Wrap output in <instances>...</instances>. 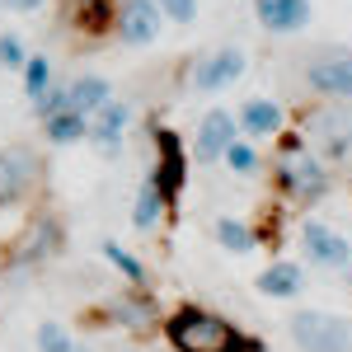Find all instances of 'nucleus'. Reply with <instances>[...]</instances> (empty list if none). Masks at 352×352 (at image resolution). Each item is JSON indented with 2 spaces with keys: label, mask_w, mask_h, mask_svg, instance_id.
Returning a JSON list of instances; mask_svg holds the SVG:
<instances>
[{
  "label": "nucleus",
  "mask_w": 352,
  "mask_h": 352,
  "mask_svg": "<svg viewBox=\"0 0 352 352\" xmlns=\"http://www.w3.org/2000/svg\"><path fill=\"white\" fill-rule=\"evenodd\" d=\"M164 338H169L174 352H263L258 338L240 333L235 324H226L221 315L197 310V305H184L179 315H169Z\"/></svg>",
  "instance_id": "nucleus-1"
},
{
  "label": "nucleus",
  "mask_w": 352,
  "mask_h": 352,
  "mask_svg": "<svg viewBox=\"0 0 352 352\" xmlns=\"http://www.w3.org/2000/svg\"><path fill=\"white\" fill-rule=\"evenodd\" d=\"M277 184H282V192L292 202H315V197L329 192V174L315 155H305L296 141H287L282 155H277Z\"/></svg>",
  "instance_id": "nucleus-2"
},
{
  "label": "nucleus",
  "mask_w": 352,
  "mask_h": 352,
  "mask_svg": "<svg viewBox=\"0 0 352 352\" xmlns=\"http://www.w3.org/2000/svg\"><path fill=\"white\" fill-rule=\"evenodd\" d=\"M292 338L300 343V352H352V324L324 310L292 315Z\"/></svg>",
  "instance_id": "nucleus-3"
},
{
  "label": "nucleus",
  "mask_w": 352,
  "mask_h": 352,
  "mask_svg": "<svg viewBox=\"0 0 352 352\" xmlns=\"http://www.w3.org/2000/svg\"><path fill=\"white\" fill-rule=\"evenodd\" d=\"M155 146H160V169H155V179H151V188L160 192V202H174L179 188H184V146H179V136L169 132V127H155Z\"/></svg>",
  "instance_id": "nucleus-4"
},
{
  "label": "nucleus",
  "mask_w": 352,
  "mask_h": 352,
  "mask_svg": "<svg viewBox=\"0 0 352 352\" xmlns=\"http://www.w3.org/2000/svg\"><path fill=\"white\" fill-rule=\"evenodd\" d=\"M155 33H160V5L155 0H127L118 14V38L127 47H146V43H155Z\"/></svg>",
  "instance_id": "nucleus-5"
},
{
  "label": "nucleus",
  "mask_w": 352,
  "mask_h": 352,
  "mask_svg": "<svg viewBox=\"0 0 352 352\" xmlns=\"http://www.w3.org/2000/svg\"><path fill=\"white\" fill-rule=\"evenodd\" d=\"M235 146V118L226 109H217V113H207L202 118V127H197V160H221L226 151Z\"/></svg>",
  "instance_id": "nucleus-6"
},
{
  "label": "nucleus",
  "mask_w": 352,
  "mask_h": 352,
  "mask_svg": "<svg viewBox=\"0 0 352 352\" xmlns=\"http://www.w3.org/2000/svg\"><path fill=\"white\" fill-rule=\"evenodd\" d=\"M300 244H305V254L315 263H329V268H343L348 263V244L338 240L329 226H320V221H305L300 226Z\"/></svg>",
  "instance_id": "nucleus-7"
},
{
  "label": "nucleus",
  "mask_w": 352,
  "mask_h": 352,
  "mask_svg": "<svg viewBox=\"0 0 352 352\" xmlns=\"http://www.w3.org/2000/svg\"><path fill=\"white\" fill-rule=\"evenodd\" d=\"M310 85L329 99H352V56H324L310 66Z\"/></svg>",
  "instance_id": "nucleus-8"
},
{
  "label": "nucleus",
  "mask_w": 352,
  "mask_h": 352,
  "mask_svg": "<svg viewBox=\"0 0 352 352\" xmlns=\"http://www.w3.org/2000/svg\"><path fill=\"white\" fill-rule=\"evenodd\" d=\"M258 19L272 33H292V28H305L310 19V0H258Z\"/></svg>",
  "instance_id": "nucleus-9"
},
{
  "label": "nucleus",
  "mask_w": 352,
  "mask_h": 352,
  "mask_svg": "<svg viewBox=\"0 0 352 352\" xmlns=\"http://www.w3.org/2000/svg\"><path fill=\"white\" fill-rule=\"evenodd\" d=\"M244 71V52H235V47H226V52H217V56H207L202 66H197V89H226V85L235 80Z\"/></svg>",
  "instance_id": "nucleus-10"
},
{
  "label": "nucleus",
  "mask_w": 352,
  "mask_h": 352,
  "mask_svg": "<svg viewBox=\"0 0 352 352\" xmlns=\"http://www.w3.org/2000/svg\"><path fill=\"white\" fill-rule=\"evenodd\" d=\"M315 132H320V141L329 146V155H348L352 151V109H329L315 118Z\"/></svg>",
  "instance_id": "nucleus-11"
},
{
  "label": "nucleus",
  "mask_w": 352,
  "mask_h": 352,
  "mask_svg": "<svg viewBox=\"0 0 352 352\" xmlns=\"http://www.w3.org/2000/svg\"><path fill=\"white\" fill-rule=\"evenodd\" d=\"M28 179H33V160L24 151H0V207L19 197L28 188Z\"/></svg>",
  "instance_id": "nucleus-12"
},
{
  "label": "nucleus",
  "mask_w": 352,
  "mask_h": 352,
  "mask_svg": "<svg viewBox=\"0 0 352 352\" xmlns=\"http://www.w3.org/2000/svg\"><path fill=\"white\" fill-rule=\"evenodd\" d=\"M56 244H61V226H56L52 217H43V221L28 226L24 244H19V258H24V263H38V258L56 254Z\"/></svg>",
  "instance_id": "nucleus-13"
},
{
  "label": "nucleus",
  "mask_w": 352,
  "mask_h": 352,
  "mask_svg": "<svg viewBox=\"0 0 352 352\" xmlns=\"http://www.w3.org/2000/svg\"><path fill=\"white\" fill-rule=\"evenodd\" d=\"M66 104H71V113H99L104 104H109V80H99V76H85V80H76L71 89H66Z\"/></svg>",
  "instance_id": "nucleus-14"
},
{
  "label": "nucleus",
  "mask_w": 352,
  "mask_h": 352,
  "mask_svg": "<svg viewBox=\"0 0 352 352\" xmlns=\"http://www.w3.org/2000/svg\"><path fill=\"white\" fill-rule=\"evenodd\" d=\"M240 122H244L249 136H272L277 127H282V109H277L272 99H249L244 113H240Z\"/></svg>",
  "instance_id": "nucleus-15"
},
{
  "label": "nucleus",
  "mask_w": 352,
  "mask_h": 352,
  "mask_svg": "<svg viewBox=\"0 0 352 352\" xmlns=\"http://www.w3.org/2000/svg\"><path fill=\"white\" fill-rule=\"evenodd\" d=\"M300 282H305V277H300L296 263H272L268 272H258V292H263V296H296Z\"/></svg>",
  "instance_id": "nucleus-16"
},
{
  "label": "nucleus",
  "mask_w": 352,
  "mask_h": 352,
  "mask_svg": "<svg viewBox=\"0 0 352 352\" xmlns=\"http://www.w3.org/2000/svg\"><path fill=\"white\" fill-rule=\"evenodd\" d=\"M122 127H127V109H122V104H104V109H99V122H94L89 132H94V141H99L104 151H118Z\"/></svg>",
  "instance_id": "nucleus-17"
},
{
  "label": "nucleus",
  "mask_w": 352,
  "mask_h": 352,
  "mask_svg": "<svg viewBox=\"0 0 352 352\" xmlns=\"http://www.w3.org/2000/svg\"><path fill=\"white\" fill-rule=\"evenodd\" d=\"M113 315H118V324H127V329H151L155 305L146 296H113Z\"/></svg>",
  "instance_id": "nucleus-18"
},
{
  "label": "nucleus",
  "mask_w": 352,
  "mask_h": 352,
  "mask_svg": "<svg viewBox=\"0 0 352 352\" xmlns=\"http://www.w3.org/2000/svg\"><path fill=\"white\" fill-rule=\"evenodd\" d=\"M47 136H52L56 146H66V141H80V136H89V122H85L80 113H56V118H47Z\"/></svg>",
  "instance_id": "nucleus-19"
},
{
  "label": "nucleus",
  "mask_w": 352,
  "mask_h": 352,
  "mask_svg": "<svg viewBox=\"0 0 352 352\" xmlns=\"http://www.w3.org/2000/svg\"><path fill=\"white\" fill-rule=\"evenodd\" d=\"M104 258H109L113 268L122 272V277H127V282H132V287H146V268H141V263H136L132 254H127V249H118V244H104Z\"/></svg>",
  "instance_id": "nucleus-20"
},
{
  "label": "nucleus",
  "mask_w": 352,
  "mask_h": 352,
  "mask_svg": "<svg viewBox=\"0 0 352 352\" xmlns=\"http://www.w3.org/2000/svg\"><path fill=\"white\" fill-rule=\"evenodd\" d=\"M160 212H164V202H160V192L151 188V184H146V188L136 192V226H141V230H151V226H155V221H160Z\"/></svg>",
  "instance_id": "nucleus-21"
},
{
  "label": "nucleus",
  "mask_w": 352,
  "mask_h": 352,
  "mask_svg": "<svg viewBox=\"0 0 352 352\" xmlns=\"http://www.w3.org/2000/svg\"><path fill=\"white\" fill-rule=\"evenodd\" d=\"M47 76H52V66H47L43 56H33V61H28V66H24V80H28V99H33V104H38L43 94H47Z\"/></svg>",
  "instance_id": "nucleus-22"
},
{
  "label": "nucleus",
  "mask_w": 352,
  "mask_h": 352,
  "mask_svg": "<svg viewBox=\"0 0 352 352\" xmlns=\"http://www.w3.org/2000/svg\"><path fill=\"white\" fill-rule=\"evenodd\" d=\"M217 235L226 249H235V254H244V249H254V235H249V226H240V221H221Z\"/></svg>",
  "instance_id": "nucleus-23"
},
{
  "label": "nucleus",
  "mask_w": 352,
  "mask_h": 352,
  "mask_svg": "<svg viewBox=\"0 0 352 352\" xmlns=\"http://www.w3.org/2000/svg\"><path fill=\"white\" fill-rule=\"evenodd\" d=\"M38 343H43V352H76L61 324H43V329H38Z\"/></svg>",
  "instance_id": "nucleus-24"
},
{
  "label": "nucleus",
  "mask_w": 352,
  "mask_h": 352,
  "mask_svg": "<svg viewBox=\"0 0 352 352\" xmlns=\"http://www.w3.org/2000/svg\"><path fill=\"white\" fill-rule=\"evenodd\" d=\"M169 19H179V24H192V14H197V0H155Z\"/></svg>",
  "instance_id": "nucleus-25"
},
{
  "label": "nucleus",
  "mask_w": 352,
  "mask_h": 352,
  "mask_svg": "<svg viewBox=\"0 0 352 352\" xmlns=\"http://www.w3.org/2000/svg\"><path fill=\"white\" fill-rule=\"evenodd\" d=\"M33 109L43 113V118H56V113H66V109H71V104H66V89H47V94H43Z\"/></svg>",
  "instance_id": "nucleus-26"
},
{
  "label": "nucleus",
  "mask_w": 352,
  "mask_h": 352,
  "mask_svg": "<svg viewBox=\"0 0 352 352\" xmlns=\"http://www.w3.org/2000/svg\"><path fill=\"white\" fill-rule=\"evenodd\" d=\"M113 14V5H80V24L85 28H104Z\"/></svg>",
  "instance_id": "nucleus-27"
},
{
  "label": "nucleus",
  "mask_w": 352,
  "mask_h": 352,
  "mask_svg": "<svg viewBox=\"0 0 352 352\" xmlns=\"http://www.w3.org/2000/svg\"><path fill=\"white\" fill-rule=\"evenodd\" d=\"M226 160H230V169H235V174H249V169H254V151H249V146H230V151H226Z\"/></svg>",
  "instance_id": "nucleus-28"
},
{
  "label": "nucleus",
  "mask_w": 352,
  "mask_h": 352,
  "mask_svg": "<svg viewBox=\"0 0 352 352\" xmlns=\"http://www.w3.org/2000/svg\"><path fill=\"white\" fill-rule=\"evenodd\" d=\"M0 61H5V66H24V47H19V38H14V33H5V38H0Z\"/></svg>",
  "instance_id": "nucleus-29"
},
{
  "label": "nucleus",
  "mask_w": 352,
  "mask_h": 352,
  "mask_svg": "<svg viewBox=\"0 0 352 352\" xmlns=\"http://www.w3.org/2000/svg\"><path fill=\"white\" fill-rule=\"evenodd\" d=\"M5 5H14V10H38L43 0H5Z\"/></svg>",
  "instance_id": "nucleus-30"
},
{
  "label": "nucleus",
  "mask_w": 352,
  "mask_h": 352,
  "mask_svg": "<svg viewBox=\"0 0 352 352\" xmlns=\"http://www.w3.org/2000/svg\"><path fill=\"white\" fill-rule=\"evenodd\" d=\"M80 5H113V0H80Z\"/></svg>",
  "instance_id": "nucleus-31"
}]
</instances>
